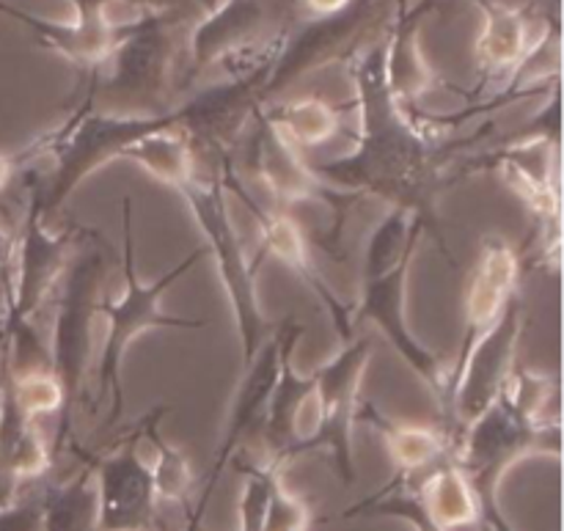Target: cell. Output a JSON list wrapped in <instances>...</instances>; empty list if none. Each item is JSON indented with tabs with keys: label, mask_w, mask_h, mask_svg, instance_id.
Masks as SVG:
<instances>
[{
	"label": "cell",
	"mask_w": 564,
	"mask_h": 531,
	"mask_svg": "<svg viewBox=\"0 0 564 531\" xmlns=\"http://www.w3.org/2000/svg\"><path fill=\"white\" fill-rule=\"evenodd\" d=\"M358 110L356 149L345 158L312 165L314 174L352 196H375L397 209H405L422 220L424 231L433 235L446 262L457 268L455 253L446 246L441 229L438 204L444 193L460 176L455 174L457 149L477 141L479 136L457 143H438L411 119L391 94L386 80V39L358 47L347 55Z\"/></svg>",
	"instance_id": "obj_1"
},
{
	"label": "cell",
	"mask_w": 564,
	"mask_h": 531,
	"mask_svg": "<svg viewBox=\"0 0 564 531\" xmlns=\"http://www.w3.org/2000/svg\"><path fill=\"white\" fill-rule=\"evenodd\" d=\"M180 14H138L132 31L110 50L97 69L86 72L75 108L119 116L169 113L180 88Z\"/></svg>",
	"instance_id": "obj_2"
},
{
	"label": "cell",
	"mask_w": 564,
	"mask_h": 531,
	"mask_svg": "<svg viewBox=\"0 0 564 531\" xmlns=\"http://www.w3.org/2000/svg\"><path fill=\"white\" fill-rule=\"evenodd\" d=\"M121 224H124V253H121V270H124L127 290L116 301H99V314L108 317V336H105L102 353L97 364V397H110L108 427H113L124 413V386H121V361L132 339L152 328H176V330H202L204 319H187L165 314L160 301L165 292L176 284L185 273H191L204 257L207 248L198 246L176 262L169 273L143 284L135 268V235H132V198L121 202Z\"/></svg>",
	"instance_id": "obj_3"
},
{
	"label": "cell",
	"mask_w": 564,
	"mask_h": 531,
	"mask_svg": "<svg viewBox=\"0 0 564 531\" xmlns=\"http://www.w3.org/2000/svg\"><path fill=\"white\" fill-rule=\"evenodd\" d=\"M562 424L534 422L518 413L505 397L463 430L455 446V463L466 474L477 499L482 531H516L499 505V485L512 466L527 457H560Z\"/></svg>",
	"instance_id": "obj_4"
},
{
	"label": "cell",
	"mask_w": 564,
	"mask_h": 531,
	"mask_svg": "<svg viewBox=\"0 0 564 531\" xmlns=\"http://www.w3.org/2000/svg\"><path fill=\"white\" fill-rule=\"evenodd\" d=\"M158 130H176L174 108L160 116H119L88 108L72 110L58 130L33 143L36 158L53 154V171L31 191L44 218L58 213L77 185H83L94 171L121 160L132 143Z\"/></svg>",
	"instance_id": "obj_5"
},
{
	"label": "cell",
	"mask_w": 564,
	"mask_h": 531,
	"mask_svg": "<svg viewBox=\"0 0 564 531\" xmlns=\"http://www.w3.org/2000/svg\"><path fill=\"white\" fill-rule=\"evenodd\" d=\"M110 259L99 242L83 248L77 257L66 262L61 275V295L55 303L53 336H50V372L58 380L61 411L55 424V438L50 455L64 449L72 435L75 408L80 402L83 383H86L88 364L94 353V317L99 314V301L105 297V279H108Z\"/></svg>",
	"instance_id": "obj_6"
},
{
	"label": "cell",
	"mask_w": 564,
	"mask_h": 531,
	"mask_svg": "<svg viewBox=\"0 0 564 531\" xmlns=\"http://www.w3.org/2000/svg\"><path fill=\"white\" fill-rule=\"evenodd\" d=\"M176 193L191 207L198 229L207 237V246L204 248H207V253H213L215 264H218L220 284H224L226 297H229L237 334H240L242 367H246L275 330L270 325L268 314H264L262 303H259V268L242 251V242L237 237L235 224H231L226 191L220 185L218 174L204 176L196 171Z\"/></svg>",
	"instance_id": "obj_7"
},
{
	"label": "cell",
	"mask_w": 564,
	"mask_h": 531,
	"mask_svg": "<svg viewBox=\"0 0 564 531\" xmlns=\"http://www.w3.org/2000/svg\"><path fill=\"white\" fill-rule=\"evenodd\" d=\"M375 342L369 336H356L341 345L323 367L312 372L317 416L306 430L301 444L292 452V460L308 452L325 449L334 460V472L341 485L356 483V457H352V427L358 422L361 405V378L372 358Z\"/></svg>",
	"instance_id": "obj_8"
},
{
	"label": "cell",
	"mask_w": 564,
	"mask_h": 531,
	"mask_svg": "<svg viewBox=\"0 0 564 531\" xmlns=\"http://www.w3.org/2000/svg\"><path fill=\"white\" fill-rule=\"evenodd\" d=\"M527 328V303L521 292L510 297L494 328L468 350L460 364L449 369L444 419L452 444L457 446L463 430L477 422L505 394L507 380L518 364V345Z\"/></svg>",
	"instance_id": "obj_9"
},
{
	"label": "cell",
	"mask_w": 564,
	"mask_h": 531,
	"mask_svg": "<svg viewBox=\"0 0 564 531\" xmlns=\"http://www.w3.org/2000/svg\"><path fill=\"white\" fill-rule=\"evenodd\" d=\"M251 169L257 174L259 185L268 193H273L279 202L284 204H319L330 213V229L319 246L336 259L341 257L339 240L341 229H345L347 213L358 196L339 191V187L328 185L314 174L312 165L301 158V149L290 141L281 130H275L259 110L253 116V136H251Z\"/></svg>",
	"instance_id": "obj_10"
},
{
	"label": "cell",
	"mask_w": 564,
	"mask_h": 531,
	"mask_svg": "<svg viewBox=\"0 0 564 531\" xmlns=\"http://www.w3.org/2000/svg\"><path fill=\"white\" fill-rule=\"evenodd\" d=\"M284 33H279L270 53L259 58L257 64L242 72H235L229 80L196 91L187 102L174 108L176 130L185 132L193 149H209L213 154H218V160L229 154L237 136L264 108L262 88L270 75V66H273L275 55H279L281 44H284Z\"/></svg>",
	"instance_id": "obj_11"
},
{
	"label": "cell",
	"mask_w": 564,
	"mask_h": 531,
	"mask_svg": "<svg viewBox=\"0 0 564 531\" xmlns=\"http://www.w3.org/2000/svg\"><path fill=\"white\" fill-rule=\"evenodd\" d=\"M218 180L226 193H235V196L240 198L242 207L251 213L259 235H262L259 237V253L257 259H253V264L262 268V262L268 257L279 259V262L284 264L292 275H297V279L308 286V292L323 303L330 323H334L336 336L341 339V345L356 339V330H352V317H350V303L341 301V297L334 292V286H330L328 281H325V275L319 273L317 262H314L312 251H308V240L306 235H303L301 224H297L292 215L262 207V204L251 196V191L242 185V180L235 174V169H231V154H224V158H220Z\"/></svg>",
	"instance_id": "obj_12"
},
{
	"label": "cell",
	"mask_w": 564,
	"mask_h": 531,
	"mask_svg": "<svg viewBox=\"0 0 564 531\" xmlns=\"http://www.w3.org/2000/svg\"><path fill=\"white\" fill-rule=\"evenodd\" d=\"M416 253L402 259L394 270L372 281H361V292L358 301L350 303L352 330L358 325L369 323L389 339L397 356L416 372V378L427 386L435 394V400L444 408L446 400V383H449V367H444L438 353L424 347L422 342L413 336L411 325H408V279H411V264Z\"/></svg>",
	"instance_id": "obj_13"
},
{
	"label": "cell",
	"mask_w": 564,
	"mask_h": 531,
	"mask_svg": "<svg viewBox=\"0 0 564 531\" xmlns=\"http://www.w3.org/2000/svg\"><path fill=\"white\" fill-rule=\"evenodd\" d=\"M380 3L383 0H352L347 9L336 14L312 17L295 33L286 31L284 44L264 80L262 102L270 105V99L292 86L297 77L323 69L336 58H347L358 47L369 22L380 14Z\"/></svg>",
	"instance_id": "obj_14"
},
{
	"label": "cell",
	"mask_w": 564,
	"mask_h": 531,
	"mask_svg": "<svg viewBox=\"0 0 564 531\" xmlns=\"http://www.w3.org/2000/svg\"><path fill=\"white\" fill-rule=\"evenodd\" d=\"M141 424L105 455H94L99 531H160L152 468L138 455Z\"/></svg>",
	"instance_id": "obj_15"
},
{
	"label": "cell",
	"mask_w": 564,
	"mask_h": 531,
	"mask_svg": "<svg viewBox=\"0 0 564 531\" xmlns=\"http://www.w3.org/2000/svg\"><path fill=\"white\" fill-rule=\"evenodd\" d=\"M460 176L474 171H501L512 191L527 202L540 229L560 235V138H529L501 143L463 163Z\"/></svg>",
	"instance_id": "obj_16"
},
{
	"label": "cell",
	"mask_w": 564,
	"mask_h": 531,
	"mask_svg": "<svg viewBox=\"0 0 564 531\" xmlns=\"http://www.w3.org/2000/svg\"><path fill=\"white\" fill-rule=\"evenodd\" d=\"M72 231L47 229L42 207L31 193L25 224H22L20 248H17V273L11 275L9 303H6V330H17L20 325H31L33 312H39L50 292L58 286L69 262Z\"/></svg>",
	"instance_id": "obj_17"
},
{
	"label": "cell",
	"mask_w": 564,
	"mask_h": 531,
	"mask_svg": "<svg viewBox=\"0 0 564 531\" xmlns=\"http://www.w3.org/2000/svg\"><path fill=\"white\" fill-rule=\"evenodd\" d=\"M268 11L262 0H218L187 36V61L182 66L180 88L193 86L213 64L229 72L242 69L257 58V36L262 33Z\"/></svg>",
	"instance_id": "obj_18"
},
{
	"label": "cell",
	"mask_w": 564,
	"mask_h": 531,
	"mask_svg": "<svg viewBox=\"0 0 564 531\" xmlns=\"http://www.w3.org/2000/svg\"><path fill=\"white\" fill-rule=\"evenodd\" d=\"M69 3L77 11L75 22L44 20V17L31 14L25 9H17V6L6 3V0H0V14L11 17L20 25H25L42 47L64 55L72 66H77L80 72H91L132 31L138 14L124 22L113 20L110 17V6L116 0H69Z\"/></svg>",
	"instance_id": "obj_19"
},
{
	"label": "cell",
	"mask_w": 564,
	"mask_h": 531,
	"mask_svg": "<svg viewBox=\"0 0 564 531\" xmlns=\"http://www.w3.org/2000/svg\"><path fill=\"white\" fill-rule=\"evenodd\" d=\"M281 334V361H279V380L273 386V394L268 400L264 422L259 427L268 449V463L275 468H284L292 460L297 441H301V413L312 402L314 380L312 375H297L292 356H295L297 342L303 339L306 328L297 319H284L279 325Z\"/></svg>",
	"instance_id": "obj_20"
},
{
	"label": "cell",
	"mask_w": 564,
	"mask_h": 531,
	"mask_svg": "<svg viewBox=\"0 0 564 531\" xmlns=\"http://www.w3.org/2000/svg\"><path fill=\"white\" fill-rule=\"evenodd\" d=\"M518 275H521V259L512 251L510 242H505L501 237H485L471 279H468L466 330H463L455 364H460L468 350L494 328L510 297L518 292Z\"/></svg>",
	"instance_id": "obj_21"
},
{
	"label": "cell",
	"mask_w": 564,
	"mask_h": 531,
	"mask_svg": "<svg viewBox=\"0 0 564 531\" xmlns=\"http://www.w3.org/2000/svg\"><path fill=\"white\" fill-rule=\"evenodd\" d=\"M279 361H281V334L279 328L270 334V339L264 342L257 350V356L242 367V380L235 391V400H231L229 419H226L224 438H220L218 452H215L213 472H209L207 485L204 488H213L218 485L220 474L229 466L231 457L237 455L242 441L248 435L257 433L264 422V411H268V400L273 394V386L279 380Z\"/></svg>",
	"instance_id": "obj_22"
},
{
	"label": "cell",
	"mask_w": 564,
	"mask_h": 531,
	"mask_svg": "<svg viewBox=\"0 0 564 531\" xmlns=\"http://www.w3.org/2000/svg\"><path fill=\"white\" fill-rule=\"evenodd\" d=\"M9 358V356H6ZM50 446L39 435L36 422L22 413L3 367V413H0V507L17 501V494L31 479L50 472Z\"/></svg>",
	"instance_id": "obj_23"
},
{
	"label": "cell",
	"mask_w": 564,
	"mask_h": 531,
	"mask_svg": "<svg viewBox=\"0 0 564 531\" xmlns=\"http://www.w3.org/2000/svg\"><path fill=\"white\" fill-rule=\"evenodd\" d=\"M433 9V0H422L416 9H408L400 0V11L386 36V80L397 102L411 113L419 99L438 86V77L424 61L422 44H419V28L424 14Z\"/></svg>",
	"instance_id": "obj_24"
},
{
	"label": "cell",
	"mask_w": 564,
	"mask_h": 531,
	"mask_svg": "<svg viewBox=\"0 0 564 531\" xmlns=\"http://www.w3.org/2000/svg\"><path fill=\"white\" fill-rule=\"evenodd\" d=\"M358 419L378 430L383 438L386 449H389L391 460L397 466V477H411V474L430 472L438 466L441 460L455 455V444L444 430L419 427V424L397 422V419L386 416L375 405H358Z\"/></svg>",
	"instance_id": "obj_25"
},
{
	"label": "cell",
	"mask_w": 564,
	"mask_h": 531,
	"mask_svg": "<svg viewBox=\"0 0 564 531\" xmlns=\"http://www.w3.org/2000/svg\"><path fill=\"white\" fill-rule=\"evenodd\" d=\"M485 14L482 36L477 42V58L482 77L501 75L516 69L529 53V17L523 9L507 6L501 0H477Z\"/></svg>",
	"instance_id": "obj_26"
},
{
	"label": "cell",
	"mask_w": 564,
	"mask_h": 531,
	"mask_svg": "<svg viewBox=\"0 0 564 531\" xmlns=\"http://www.w3.org/2000/svg\"><path fill=\"white\" fill-rule=\"evenodd\" d=\"M39 505H42V531H99L94 457H86L75 477L44 485Z\"/></svg>",
	"instance_id": "obj_27"
},
{
	"label": "cell",
	"mask_w": 564,
	"mask_h": 531,
	"mask_svg": "<svg viewBox=\"0 0 564 531\" xmlns=\"http://www.w3.org/2000/svg\"><path fill=\"white\" fill-rule=\"evenodd\" d=\"M402 479H411V483L416 485L424 507H427L430 516H433L444 529L452 531L460 527H477V499H474L466 474H463L460 466L455 463V455L441 460L438 466H433L430 472L411 474V477Z\"/></svg>",
	"instance_id": "obj_28"
},
{
	"label": "cell",
	"mask_w": 564,
	"mask_h": 531,
	"mask_svg": "<svg viewBox=\"0 0 564 531\" xmlns=\"http://www.w3.org/2000/svg\"><path fill=\"white\" fill-rule=\"evenodd\" d=\"M121 160H132L163 185L180 191L196 174V152L180 130H158L132 143Z\"/></svg>",
	"instance_id": "obj_29"
},
{
	"label": "cell",
	"mask_w": 564,
	"mask_h": 531,
	"mask_svg": "<svg viewBox=\"0 0 564 531\" xmlns=\"http://www.w3.org/2000/svg\"><path fill=\"white\" fill-rule=\"evenodd\" d=\"M341 113H345V108L323 102V99H297V102H275L262 108L264 119L275 130L284 132L297 149L319 147V143L330 141L339 132Z\"/></svg>",
	"instance_id": "obj_30"
},
{
	"label": "cell",
	"mask_w": 564,
	"mask_h": 531,
	"mask_svg": "<svg viewBox=\"0 0 564 531\" xmlns=\"http://www.w3.org/2000/svg\"><path fill=\"white\" fill-rule=\"evenodd\" d=\"M424 235H427V231H424L422 220L408 215L405 209L391 207V213L386 215V218L375 226L372 235H369L367 251H364L361 281L380 279V275H386L389 270H394L402 259L416 253Z\"/></svg>",
	"instance_id": "obj_31"
},
{
	"label": "cell",
	"mask_w": 564,
	"mask_h": 531,
	"mask_svg": "<svg viewBox=\"0 0 564 531\" xmlns=\"http://www.w3.org/2000/svg\"><path fill=\"white\" fill-rule=\"evenodd\" d=\"M165 411H169L165 405L154 408V411H149L147 416L138 419V424H141V438H147L149 444L154 446L152 479H154V494H158V501L160 499L174 501V505H180L187 516V510H191L187 496H191V488H193V472L185 452L176 449L171 441H165L163 435H160V419H163Z\"/></svg>",
	"instance_id": "obj_32"
},
{
	"label": "cell",
	"mask_w": 564,
	"mask_h": 531,
	"mask_svg": "<svg viewBox=\"0 0 564 531\" xmlns=\"http://www.w3.org/2000/svg\"><path fill=\"white\" fill-rule=\"evenodd\" d=\"M341 518H347V521L350 518H400V521L411 523L413 531H449L430 516L416 485L402 477H394L375 496L352 505L350 510L341 512Z\"/></svg>",
	"instance_id": "obj_33"
},
{
	"label": "cell",
	"mask_w": 564,
	"mask_h": 531,
	"mask_svg": "<svg viewBox=\"0 0 564 531\" xmlns=\"http://www.w3.org/2000/svg\"><path fill=\"white\" fill-rule=\"evenodd\" d=\"M501 397L527 419H534V422H560V416H556L560 383H556L554 375L516 364Z\"/></svg>",
	"instance_id": "obj_34"
},
{
	"label": "cell",
	"mask_w": 564,
	"mask_h": 531,
	"mask_svg": "<svg viewBox=\"0 0 564 531\" xmlns=\"http://www.w3.org/2000/svg\"><path fill=\"white\" fill-rule=\"evenodd\" d=\"M6 372H9L11 391H14L17 405L22 408L31 422H36L39 416H47V413H55L58 416L61 411V389L58 380L53 378L50 369H33V372L14 375L6 364Z\"/></svg>",
	"instance_id": "obj_35"
},
{
	"label": "cell",
	"mask_w": 564,
	"mask_h": 531,
	"mask_svg": "<svg viewBox=\"0 0 564 531\" xmlns=\"http://www.w3.org/2000/svg\"><path fill=\"white\" fill-rule=\"evenodd\" d=\"M237 472L242 474L240 529L237 531H262L270 485H273L275 474H281L284 468H275L264 460V463H237Z\"/></svg>",
	"instance_id": "obj_36"
},
{
	"label": "cell",
	"mask_w": 564,
	"mask_h": 531,
	"mask_svg": "<svg viewBox=\"0 0 564 531\" xmlns=\"http://www.w3.org/2000/svg\"><path fill=\"white\" fill-rule=\"evenodd\" d=\"M312 529V507L306 499L292 494L281 474L270 485L268 510H264L262 531H308Z\"/></svg>",
	"instance_id": "obj_37"
},
{
	"label": "cell",
	"mask_w": 564,
	"mask_h": 531,
	"mask_svg": "<svg viewBox=\"0 0 564 531\" xmlns=\"http://www.w3.org/2000/svg\"><path fill=\"white\" fill-rule=\"evenodd\" d=\"M0 531H42V505L39 496L0 507Z\"/></svg>",
	"instance_id": "obj_38"
},
{
	"label": "cell",
	"mask_w": 564,
	"mask_h": 531,
	"mask_svg": "<svg viewBox=\"0 0 564 531\" xmlns=\"http://www.w3.org/2000/svg\"><path fill=\"white\" fill-rule=\"evenodd\" d=\"M213 494H215L213 488H204V494H202V499H198V505L193 507V510H187L185 527H182V531H202L204 516H207V507H209V499H213Z\"/></svg>",
	"instance_id": "obj_39"
},
{
	"label": "cell",
	"mask_w": 564,
	"mask_h": 531,
	"mask_svg": "<svg viewBox=\"0 0 564 531\" xmlns=\"http://www.w3.org/2000/svg\"><path fill=\"white\" fill-rule=\"evenodd\" d=\"M116 3L130 6L138 14H163V11H174L176 0H116Z\"/></svg>",
	"instance_id": "obj_40"
},
{
	"label": "cell",
	"mask_w": 564,
	"mask_h": 531,
	"mask_svg": "<svg viewBox=\"0 0 564 531\" xmlns=\"http://www.w3.org/2000/svg\"><path fill=\"white\" fill-rule=\"evenodd\" d=\"M25 160H31V158H28L25 149H22V152H17V154H0V191L9 185L11 176H14V171L20 169V163H25Z\"/></svg>",
	"instance_id": "obj_41"
},
{
	"label": "cell",
	"mask_w": 564,
	"mask_h": 531,
	"mask_svg": "<svg viewBox=\"0 0 564 531\" xmlns=\"http://www.w3.org/2000/svg\"><path fill=\"white\" fill-rule=\"evenodd\" d=\"M301 3L306 6L312 17H328V14H336V11L347 9L352 0H301Z\"/></svg>",
	"instance_id": "obj_42"
},
{
	"label": "cell",
	"mask_w": 564,
	"mask_h": 531,
	"mask_svg": "<svg viewBox=\"0 0 564 531\" xmlns=\"http://www.w3.org/2000/svg\"><path fill=\"white\" fill-rule=\"evenodd\" d=\"M9 356V330H6V308L0 312V413H3V367Z\"/></svg>",
	"instance_id": "obj_43"
},
{
	"label": "cell",
	"mask_w": 564,
	"mask_h": 531,
	"mask_svg": "<svg viewBox=\"0 0 564 531\" xmlns=\"http://www.w3.org/2000/svg\"><path fill=\"white\" fill-rule=\"evenodd\" d=\"M11 275H14V262H11V264H3V268H0V312H3L6 303H9Z\"/></svg>",
	"instance_id": "obj_44"
},
{
	"label": "cell",
	"mask_w": 564,
	"mask_h": 531,
	"mask_svg": "<svg viewBox=\"0 0 564 531\" xmlns=\"http://www.w3.org/2000/svg\"><path fill=\"white\" fill-rule=\"evenodd\" d=\"M11 262H14V259H11V242L6 240L3 231H0V268H3V264H11Z\"/></svg>",
	"instance_id": "obj_45"
}]
</instances>
